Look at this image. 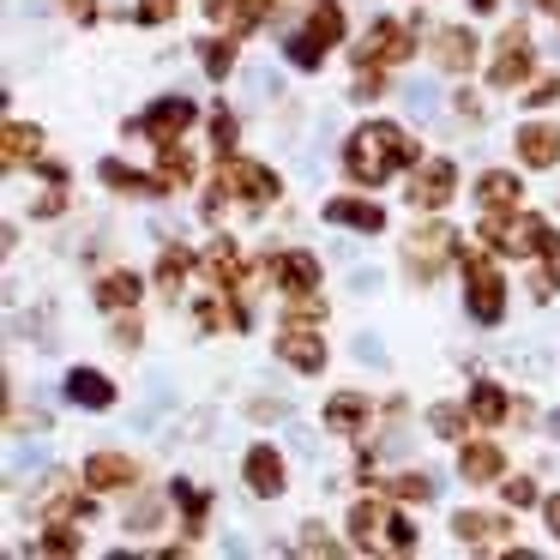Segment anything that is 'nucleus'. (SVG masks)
Masks as SVG:
<instances>
[{
  "mask_svg": "<svg viewBox=\"0 0 560 560\" xmlns=\"http://www.w3.org/2000/svg\"><path fill=\"white\" fill-rule=\"evenodd\" d=\"M482 247L500 259H542V278H536V295H555L560 283V235L548 230L542 218H530V211H488L482 218Z\"/></svg>",
  "mask_w": 560,
  "mask_h": 560,
  "instance_id": "1",
  "label": "nucleus"
},
{
  "mask_svg": "<svg viewBox=\"0 0 560 560\" xmlns=\"http://www.w3.org/2000/svg\"><path fill=\"white\" fill-rule=\"evenodd\" d=\"M410 163H416V145H410V133H404V127H392V121L355 127L350 145H343V170H350V182H362V187L392 182V175L410 170Z\"/></svg>",
  "mask_w": 560,
  "mask_h": 560,
  "instance_id": "2",
  "label": "nucleus"
},
{
  "mask_svg": "<svg viewBox=\"0 0 560 560\" xmlns=\"http://www.w3.org/2000/svg\"><path fill=\"white\" fill-rule=\"evenodd\" d=\"M278 194H283V182L266 163H247L230 151V158H218V194H211L206 218H223V199H235V206H247V211H266Z\"/></svg>",
  "mask_w": 560,
  "mask_h": 560,
  "instance_id": "3",
  "label": "nucleus"
},
{
  "mask_svg": "<svg viewBox=\"0 0 560 560\" xmlns=\"http://www.w3.org/2000/svg\"><path fill=\"white\" fill-rule=\"evenodd\" d=\"M343 43V7L338 0H319L314 13H307V25L295 31L290 43H283V55H290V67H302V73H314L319 61H326L331 49Z\"/></svg>",
  "mask_w": 560,
  "mask_h": 560,
  "instance_id": "4",
  "label": "nucleus"
},
{
  "mask_svg": "<svg viewBox=\"0 0 560 560\" xmlns=\"http://www.w3.org/2000/svg\"><path fill=\"white\" fill-rule=\"evenodd\" d=\"M458 259H464V295H470V314L482 319V326H500V314H506V283H500L488 247H464Z\"/></svg>",
  "mask_w": 560,
  "mask_h": 560,
  "instance_id": "5",
  "label": "nucleus"
},
{
  "mask_svg": "<svg viewBox=\"0 0 560 560\" xmlns=\"http://www.w3.org/2000/svg\"><path fill=\"white\" fill-rule=\"evenodd\" d=\"M416 55V31L404 19H374L368 37L355 43V67H398Z\"/></svg>",
  "mask_w": 560,
  "mask_h": 560,
  "instance_id": "6",
  "label": "nucleus"
},
{
  "mask_svg": "<svg viewBox=\"0 0 560 560\" xmlns=\"http://www.w3.org/2000/svg\"><path fill=\"white\" fill-rule=\"evenodd\" d=\"M278 355L295 368V374H319V368H326V338H319L314 319H283Z\"/></svg>",
  "mask_w": 560,
  "mask_h": 560,
  "instance_id": "7",
  "label": "nucleus"
},
{
  "mask_svg": "<svg viewBox=\"0 0 560 560\" xmlns=\"http://www.w3.org/2000/svg\"><path fill=\"white\" fill-rule=\"evenodd\" d=\"M530 67H536L530 31H524V25H512L506 37H500L494 67H488V85H494V91H512V85H524V79H530Z\"/></svg>",
  "mask_w": 560,
  "mask_h": 560,
  "instance_id": "8",
  "label": "nucleus"
},
{
  "mask_svg": "<svg viewBox=\"0 0 560 560\" xmlns=\"http://www.w3.org/2000/svg\"><path fill=\"white\" fill-rule=\"evenodd\" d=\"M458 254V235L446 230V223H428V230H416L410 235V271H416V283H434L440 278V266H446V259Z\"/></svg>",
  "mask_w": 560,
  "mask_h": 560,
  "instance_id": "9",
  "label": "nucleus"
},
{
  "mask_svg": "<svg viewBox=\"0 0 560 560\" xmlns=\"http://www.w3.org/2000/svg\"><path fill=\"white\" fill-rule=\"evenodd\" d=\"M458 194V170H452L446 158H428V163H416V175H410V206H422V211H440L446 199Z\"/></svg>",
  "mask_w": 560,
  "mask_h": 560,
  "instance_id": "10",
  "label": "nucleus"
},
{
  "mask_svg": "<svg viewBox=\"0 0 560 560\" xmlns=\"http://www.w3.org/2000/svg\"><path fill=\"white\" fill-rule=\"evenodd\" d=\"M194 121H199V109H194L187 97H163V103H151V109L133 121V133L158 139V145H170V139H182Z\"/></svg>",
  "mask_w": 560,
  "mask_h": 560,
  "instance_id": "11",
  "label": "nucleus"
},
{
  "mask_svg": "<svg viewBox=\"0 0 560 560\" xmlns=\"http://www.w3.org/2000/svg\"><path fill=\"white\" fill-rule=\"evenodd\" d=\"M271 278H278V290L290 295V302H307V295H319V259L314 254H278L271 259Z\"/></svg>",
  "mask_w": 560,
  "mask_h": 560,
  "instance_id": "12",
  "label": "nucleus"
},
{
  "mask_svg": "<svg viewBox=\"0 0 560 560\" xmlns=\"http://www.w3.org/2000/svg\"><path fill=\"white\" fill-rule=\"evenodd\" d=\"M452 536H458L464 548H506L512 518H500V512H458V518H452Z\"/></svg>",
  "mask_w": 560,
  "mask_h": 560,
  "instance_id": "13",
  "label": "nucleus"
},
{
  "mask_svg": "<svg viewBox=\"0 0 560 560\" xmlns=\"http://www.w3.org/2000/svg\"><path fill=\"white\" fill-rule=\"evenodd\" d=\"M85 482L97 488V494H115V488H133L139 482V464L127 458V452H91V458H85Z\"/></svg>",
  "mask_w": 560,
  "mask_h": 560,
  "instance_id": "14",
  "label": "nucleus"
},
{
  "mask_svg": "<svg viewBox=\"0 0 560 560\" xmlns=\"http://www.w3.org/2000/svg\"><path fill=\"white\" fill-rule=\"evenodd\" d=\"M242 476H247V488H254L259 500H278V494H283V458H278L271 446H254V452H247Z\"/></svg>",
  "mask_w": 560,
  "mask_h": 560,
  "instance_id": "15",
  "label": "nucleus"
},
{
  "mask_svg": "<svg viewBox=\"0 0 560 560\" xmlns=\"http://www.w3.org/2000/svg\"><path fill=\"white\" fill-rule=\"evenodd\" d=\"M518 158L530 163V170H555L560 163V127H548V121L518 127Z\"/></svg>",
  "mask_w": 560,
  "mask_h": 560,
  "instance_id": "16",
  "label": "nucleus"
},
{
  "mask_svg": "<svg viewBox=\"0 0 560 560\" xmlns=\"http://www.w3.org/2000/svg\"><path fill=\"white\" fill-rule=\"evenodd\" d=\"M326 223H338V230H362V235H380V230H386V211H380L374 199H331V206H326Z\"/></svg>",
  "mask_w": 560,
  "mask_h": 560,
  "instance_id": "17",
  "label": "nucleus"
},
{
  "mask_svg": "<svg viewBox=\"0 0 560 560\" xmlns=\"http://www.w3.org/2000/svg\"><path fill=\"white\" fill-rule=\"evenodd\" d=\"M103 187H115V194H127V199H158V194H170V182L163 175H139V170H127V163H103Z\"/></svg>",
  "mask_w": 560,
  "mask_h": 560,
  "instance_id": "18",
  "label": "nucleus"
},
{
  "mask_svg": "<svg viewBox=\"0 0 560 560\" xmlns=\"http://www.w3.org/2000/svg\"><path fill=\"white\" fill-rule=\"evenodd\" d=\"M458 470H464V482H500L506 458H500V446H494V440H464Z\"/></svg>",
  "mask_w": 560,
  "mask_h": 560,
  "instance_id": "19",
  "label": "nucleus"
},
{
  "mask_svg": "<svg viewBox=\"0 0 560 560\" xmlns=\"http://www.w3.org/2000/svg\"><path fill=\"white\" fill-rule=\"evenodd\" d=\"M271 7H278V0H211V19H218V25H230L235 37H242V31L266 25Z\"/></svg>",
  "mask_w": 560,
  "mask_h": 560,
  "instance_id": "20",
  "label": "nucleus"
},
{
  "mask_svg": "<svg viewBox=\"0 0 560 560\" xmlns=\"http://www.w3.org/2000/svg\"><path fill=\"white\" fill-rule=\"evenodd\" d=\"M476 199H482L488 211H518V199H524V182L512 170H488L482 182H476Z\"/></svg>",
  "mask_w": 560,
  "mask_h": 560,
  "instance_id": "21",
  "label": "nucleus"
},
{
  "mask_svg": "<svg viewBox=\"0 0 560 560\" xmlns=\"http://www.w3.org/2000/svg\"><path fill=\"white\" fill-rule=\"evenodd\" d=\"M67 398L85 404V410H109V404H115V386L97 374V368H73V374H67Z\"/></svg>",
  "mask_w": 560,
  "mask_h": 560,
  "instance_id": "22",
  "label": "nucleus"
},
{
  "mask_svg": "<svg viewBox=\"0 0 560 560\" xmlns=\"http://www.w3.org/2000/svg\"><path fill=\"white\" fill-rule=\"evenodd\" d=\"M362 422H368V398H362V392H338V398L326 404V428H331V434H362Z\"/></svg>",
  "mask_w": 560,
  "mask_h": 560,
  "instance_id": "23",
  "label": "nucleus"
},
{
  "mask_svg": "<svg viewBox=\"0 0 560 560\" xmlns=\"http://www.w3.org/2000/svg\"><path fill=\"white\" fill-rule=\"evenodd\" d=\"M37 506H43V518H79V512H85V500L73 494V482H67V476H49V488L37 494Z\"/></svg>",
  "mask_w": 560,
  "mask_h": 560,
  "instance_id": "24",
  "label": "nucleus"
},
{
  "mask_svg": "<svg viewBox=\"0 0 560 560\" xmlns=\"http://www.w3.org/2000/svg\"><path fill=\"white\" fill-rule=\"evenodd\" d=\"M434 61L452 67V73H470V67H476V37H470V31H440Z\"/></svg>",
  "mask_w": 560,
  "mask_h": 560,
  "instance_id": "25",
  "label": "nucleus"
},
{
  "mask_svg": "<svg viewBox=\"0 0 560 560\" xmlns=\"http://www.w3.org/2000/svg\"><path fill=\"white\" fill-rule=\"evenodd\" d=\"M139 302V278L133 271H109V278L97 283V307H109V314H121V307Z\"/></svg>",
  "mask_w": 560,
  "mask_h": 560,
  "instance_id": "26",
  "label": "nucleus"
},
{
  "mask_svg": "<svg viewBox=\"0 0 560 560\" xmlns=\"http://www.w3.org/2000/svg\"><path fill=\"white\" fill-rule=\"evenodd\" d=\"M380 524H386V506H380V500H355V506H350V536H355V548H374V542H380Z\"/></svg>",
  "mask_w": 560,
  "mask_h": 560,
  "instance_id": "27",
  "label": "nucleus"
},
{
  "mask_svg": "<svg viewBox=\"0 0 560 560\" xmlns=\"http://www.w3.org/2000/svg\"><path fill=\"white\" fill-rule=\"evenodd\" d=\"M43 163V133L37 127H19V121H7V170H19V163Z\"/></svg>",
  "mask_w": 560,
  "mask_h": 560,
  "instance_id": "28",
  "label": "nucleus"
},
{
  "mask_svg": "<svg viewBox=\"0 0 560 560\" xmlns=\"http://www.w3.org/2000/svg\"><path fill=\"white\" fill-rule=\"evenodd\" d=\"M158 175L170 182V194H175V187H187V182H194V158L182 151V139H170V145H158Z\"/></svg>",
  "mask_w": 560,
  "mask_h": 560,
  "instance_id": "29",
  "label": "nucleus"
},
{
  "mask_svg": "<svg viewBox=\"0 0 560 560\" xmlns=\"http://www.w3.org/2000/svg\"><path fill=\"white\" fill-rule=\"evenodd\" d=\"M506 410H512V404H506V392H500L494 380H482V386L470 392V416H476V422L494 428V422H506Z\"/></svg>",
  "mask_w": 560,
  "mask_h": 560,
  "instance_id": "30",
  "label": "nucleus"
},
{
  "mask_svg": "<svg viewBox=\"0 0 560 560\" xmlns=\"http://www.w3.org/2000/svg\"><path fill=\"white\" fill-rule=\"evenodd\" d=\"M79 530H73V518H49V530L37 536V555H79Z\"/></svg>",
  "mask_w": 560,
  "mask_h": 560,
  "instance_id": "31",
  "label": "nucleus"
},
{
  "mask_svg": "<svg viewBox=\"0 0 560 560\" xmlns=\"http://www.w3.org/2000/svg\"><path fill=\"white\" fill-rule=\"evenodd\" d=\"M187 271H194V254H187V247H163V259H158V283H163V290H182V283H187Z\"/></svg>",
  "mask_w": 560,
  "mask_h": 560,
  "instance_id": "32",
  "label": "nucleus"
},
{
  "mask_svg": "<svg viewBox=\"0 0 560 560\" xmlns=\"http://www.w3.org/2000/svg\"><path fill=\"white\" fill-rule=\"evenodd\" d=\"M175 500H182V512H187V530H206V512H211V494L199 482H175Z\"/></svg>",
  "mask_w": 560,
  "mask_h": 560,
  "instance_id": "33",
  "label": "nucleus"
},
{
  "mask_svg": "<svg viewBox=\"0 0 560 560\" xmlns=\"http://www.w3.org/2000/svg\"><path fill=\"white\" fill-rule=\"evenodd\" d=\"M374 548H386V555H410L416 548V530H410V518H398V512H386V524H380V542Z\"/></svg>",
  "mask_w": 560,
  "mask_h": 560,
  "instance_id": "34",
  "label": "nucleus"
},
{
  "mask_svg": "<svg viewBox=\"0 0 560 560\" xmlns=\"http://www.w3.org/2000/svg\"><path fill=\"white\" fill-rule=\"evenodd\" d=\"M230 67H235V31H230V37H211L206 43V73L211 79H230Z\"/></svg>",
  "mask_w": 560,
  "mask_h": 560,
  "instance_id": "35",
  "label": "nucleus"
},
{
  "mask_svg": "<svg viewBox=\"0 0 560 560\" xmlns=\"http://www.w3.org/2000/svg\"><path fill=\"white\" fill-rule=\"evenodd\" d=\"M428 428H434V434H464V428H470V416L458 410V404H434V410H428Z\"/></svg>",
  "mask_w": 560,
  "mask_h": 560,
  "instance_id": "36",
  "label": "nucleus"
},
{
  "mask_svg": "<svg viewBox=\"0 0 560 560\" xmlns=\"http://www.w3.org/2000/svg\"><path fill=\"white\" fill-rule=\"evenodd\" d=\"M386 488H392L398 500H434V482H428L422 470H404V476H392Z\"/></svg>",
  "mask_w": 560,
  "mask_h": 560,
  "instance_id": "37",
  "label": "nucleus"
},
{
  "mask_svg": "<svg viewBox=\"0 0 560 560\" xmlns=\"http://www.w3.org/2000/svg\"><path fill=\"white\" fill-rule=\"evenodd\" d=\"M211 139H218V158H230V151H235V115L230 109L211 115Z\"/></svg>",
  "mask_w": 560,
  "mask_h": 560,
  "instance_id": "38",
  "label": "nucleus"
},
{
  "mask_svg": "<svg viewBox=\"0 0 560 560\" xmlns=\"http://www.w3.org/2000/svg\"><path fill=\"white\" fill-rule=\"evenodd\" d=\"M175 7L182 0H139V25H163V19H175Z\"/></svg>",
  "mask_w": 560,
  "mask_h": 560,
  "instance_id": "39",
  "label": "nucleus"
},
{
  "mask_svg": "<svg viewBox=\"0 0 560 560\" xmlns=\"http://www.w3.org/2000/svg\"><path fill=\"white\" fill-rule=\"evenodd\" d=\"M500 494H506V506H512V512H518V506H530V500H536V482L512 476V482H500Z\"/></svg>",
  "mask_w": 560,
  "mask_h": 560,
  "instance_id": "40",
  "label": "nucleus"
},
{
  "mask_svg": "<svg viewBox=\"0 0 560 560\" xmlns=\"http://www.w3.org/2000/svg\"><path fill=\"white\" fill-rule=\"evenodd\" d=\"M524 103H530V109H548V103H560V79H542V85H536Z\"/></svg>",
  "mask_w": 560,
  "mask_h": 560,
  "instance_id": "41",
  "label": "nucleus"
},
{
  "mask_svg": "<svg viewBox=\"0 0 560 560\" xmlns=\"http://www.w3.org/2000/svg\"><path fill=\"white\" fill-rule=\"evenodd\" d=\"M67 13H73V19H97V0H67Z\"/></svg>",
  "mask_w": 560,
  "mask_h": 560,
  "instance_id": "42",
  "label": "nucleus"
},
{
  "mask_svg": "<svg viewBox=\"0 0 560 560\" xmlns=\"http://www.w3.org/2000/svg\"><path fill=\"white\" fill-rule=\"evenodd\" d=\"M542 512H548V530H555V542H560V494L542 500Z\"/></svg>",
  "mask_w": 560,
  "mask_h": 560,
  "instance_id": "43",
  "label": "nucleus"
},
{
  "mask_svg": "<svg viewBox=\"0 0 560 560\" xmlns=\"http://www.w3.org/2000/svg\"><path fill=\"white\" fill-rule=\"evenodd\" d=\"M470 7H476V13H494V7H500V0H470Z\"/></svg>",
  "mask_w": 560,
  "mask_h": 560,
  "instance_id": "44",
  "label": "nucleus"
},
{
  "mask_svg": "<svg viewBox=\"0 0 560 560\" xmlns=\"http://www.w3.org/2000/svg\"><path fill=\"white\" fill-rule=\"evenodd\" d=\"M542 7H548V13H560V0H542Z\"/></svg>",
  "mask_w": 560,
  "mask_h": 560,
  "instance_id": "45",
  "label": "nucleus"
}]
</instances>
